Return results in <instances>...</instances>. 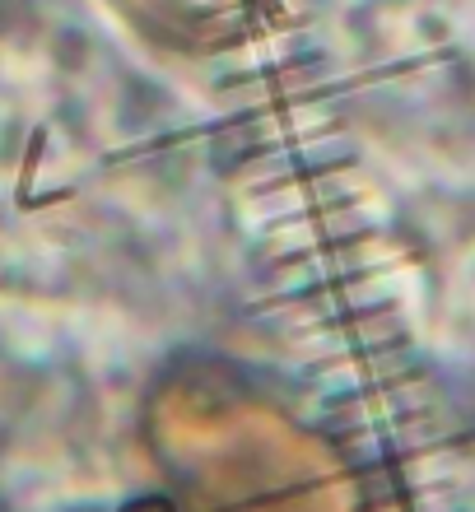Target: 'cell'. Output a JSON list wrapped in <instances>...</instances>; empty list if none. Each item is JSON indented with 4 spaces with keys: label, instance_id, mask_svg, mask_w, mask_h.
Instances as JSON below:
<instances>
[{
    "label": "cell",
    "instance_id": "cell-1",
    "mask_svg": "<svg viewBox=\"0 0 475 512\" xmlns=\"http://www.w3.org/2000/svg\"><path fill=\"white\" fill-rule=\"evenodd\" d=\"M140 438L182 512H368L326 433L210 359L154 382Z\"/></svg>",
    "mask_w": 475,
    "mask_h": 512
},
{
    "label": "cell",
    "instance_id": "cell-2",
    "mask_svg": "<svg viewBox=\"0 0 475 512\" xmlns=\"http://www.w3.org/2000/svg\"><path fill=\"white\" fill-rule=\"evenodd\" d=\"M145 42L182 56H215L261 24L271 0H108Z\"/></svg>",
    "mask_w": 475,
    "mask_h": 512
}]
</instances>
